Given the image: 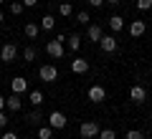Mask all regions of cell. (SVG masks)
I'll return each mask as SVG.
<instances>
[{"instance_id": "obj_1", "label": "cell", "mask_w": 152, "mask_h": 139, "mask_svg": "<svg viewBox=\"0 0 152 139\" xmlns=\"http://www.w3.org/2000/svg\"><path fill=\"white\" fill-rule=\"evenodd\" d=\"M64 43H66V36H56L53 41H48V43H46V53H48L51 58H61V56L66 53Z\"/></svg>"}, {"instance_id": "obj_2", "label": "cell", "mask_w": 152, "mask_h": 139, "mask_svg": "<svg viewBox=\"0 0 152 139\" xmlns=\"http://www.w3.org/2000/svg\"><path fill=\"white\" fill-rule=\"evenodd\" d=\"M38 79L46 81V84H53V81L58 79V68H56V66H51V63L41 66V68H38Z\"/></svg>"}, {"instance_id": "obj_3", "label": "cell", "mask_w": 152, "mask_h": 139, "mask_svg": "<svg viewBox=\"0 0 152 139\" xmlns=\"http://www.w3.org/2000/svg\"><path fill=\"white\" fill-rule=\"evenodd\" d=\"M79 132H81V137L94 139V137H99V124H96V122H81Z\"/></svg>"}, {"instance_id": "obj_4", "label": "cell", "mask_w": 152, "mask_h": 139, "mask_svg": "<svg viewBox=\"0 0 152 139\" xmlns=\"http://www.w3.org/2000/svg\"><path fill=\"white\" fill-rule=\"evenodd\" d=\"M86 96H89V101H94V104H102L104 99H107V89H104V86H91V89L86 91Z\"/></svg>"}, {"instance_id": "obj_5", "label": "cell", "mask_w": 152, "mask_h": 139, "mask_svg": "<svg viewBox=\"0 0 152 139\" xmlns=\"http://www.w3.org/2000/svg\"><path fill=\"white\" fill-rule=\"evenodd\" d=\"M48 127L51 129H66V114L64 111H51L48 114Z\"/></svg>"}, {"instance_id": "obj_6", "label": "cell", "mask_w": 152, "mask_h": 139, "mask_svg": "<svg viewBox=\"0 0 152 139\" xmlns=\"http://www.w3.org/2000/svg\"><path fill=\"white\" fill-rule=\"evenodd\" d=\"M99 46H102V51H104V53H114V51L119 48V41H117L114 36H102Z\"/></svg>"}, {"instance_id": "obj_7", "label": "cell", "mask_w": 152, "mask_h": 139, "mask_svg": "<svg viewBox=\"0 0 152 139\" xmlns=\"http://www.w3.org/2000/svg\"><path fill=\"white\" fill-rule=\"evenodd\" d=\"M15 56H18V48L13 46V43H5V46L0 48V58L5 61V63H13V61H15Z\"/></svg>"}, {"instance_id": "obj_8", "label": "cell", "mask_w": 152, "mask_h": 139, "mask_svg": "<svg viewBox=\"0 0 152 139\" xmlns=\"http://www.w3.org/2000/svg\"><path fill=\"white\" fill-rule=\"evenodd\" d=\"M129 99H132L134 104H145V101H147V91L142 89L140 84H134V86L129 89Z\"/></svg>"}, {"instance_id": "obj_9", "label": "cell", "mask_w": 152, "mask_h": 139, "mask_svg": "<svg viewBox=\"0 0 152 139\" xmlns=\"http://www.w3.org/2000/svg\"><path fill=\"white\" fill-rule=\"evenodd\" d=\"M5 109H8V111H13V114L20 111V109H23V99H20V94H10V96L5 99Z\"/></svg>"}, {"instance_id": "obj_10", "label": "cell", "mask_w": 152, "mask_h": 139, "mask_svg": "<svg viewBox=\"0 0 152 139\" xmlns=\"http://www.w3.org/2000/svg\"><path fill=\"white\" fill-rule=\"evenodd\" d=\"M10 91H13V94H20V96H23V94L28 91V81L23 79V76H15V79L10 81Z\"/></svg>"}, {"instance_id": "obj_11", "label": "cell", "mask_w": 152, "mask_h": 139, "mask_svg": "<svg viewBox=\"0 0 152 139\" xmlns=\"http://www.w3.org/2000/svg\"><path fill=\"white\" fill-rule=\"evenodd\" d=\"M145 31H147V23H145V20H132V23H129V36H132V38L145 36Z\"/></svg>"}, {"instance_id": "obj_12", "label": "cell", "mask_w": 152, "mask_h": 139, "mask_svg": "<svg viewBox=\"0 0 152 139\" xmlns=\"http://www.w3.org/2000/svg\"><path fill=\"white\" fill-rule=\"evenodd\" d=\"M102 36H104L102 25H89V28H86V38H89L91 43H99V41H102Z\"/></svg>"}, {"instance_id": "obj_13", "label": "cell", "mask_w": 152, "mask_h": 139, "mask_svg": "<svg viewBox=\"0 0 152 139\" xmlns=\"http://www.w3.org/2000/svg\"><path fill=\"white\" fill-rule=\"evenodd\" d=\"M71 71H74V74H86L89 71V61L86 58H74L71 61Z\"/></svg>"}, {"instance_id": "obj_14", "label": "cell", "mask_w": 152, "mask_h": 139, "mask_svg": "<svg viewBox=\"0 0 152 139\" xmlns=\"http://www.w3.org/2000/svg\"><path fill=\"white\" fill-rule=\"evenodd\" d=\"M26 122L28 124H31V127H36V124H41V122H43V111H41V109H33V111H28L26 114Z\"/></svg>"}, {"instance_id": "obj_15", "label": "cell", "mask_w": 152, "mask_h": 139, "mask_svg": "<svg viewBox=\"0 0 152 139\" xmlns=\"http://www.w3.org/2000/svg\"><path fill=\"white\" fill-rule=\"evenodd\" d=\"M109 28H112L114 33H119L122 28H124V18H122V15H112V18H109Z\"/></svg>"}, {"instance_id": "obj_16", "label": "cell", "mask_w": 152, "mask_h": 139, "mask_svg": "<svg viewBox=\"0 0 152 139\" xmlns=\"http://www.w3.org/2000/svg\"><path fill=\"white\" fill-rule=\"evenodd\" d=\"M53 25H56V18L53 15H43V18H41V23H38L41 31H53Z\"/></svg>"}, {"instance_id": "obj_17", "label": "cell", "mask_w": 152, "mask_h": 139, "mask_svg": "<svg viewBox=\"0 0 152 139\" xmlns=\"http://www.w3.org/2000/svg\"><path fill=\"white\" fill-rule=\"evenodd\" d=\"M28 101L33 104V106H41V104H43V91H28Z\"/></svg>"}, {"instance_id": "obj_18", "label": "cell", "mask_w": 152, "mask_h": 139, "mask_svg": "<svg viewBox=\"0 0 152 139\" xmlns=\"http://www.w3.org/2000/svg\"><path fill=\"white\" fill-rule=\"evenodd\" d=\"M23 31H26V38L36 41V38H38V33H41V28H38L36 23H26V28H23Z\"/></svg>"}, {"instance_id": "obj_19", "label": "cell", "mask_w": 152, "mask_h": 139, "mask_svg": "<svg viewBox=\"0 0 152 139\" xmlns=\"http://www.w3.org/2000/svg\"><path fill=\"white\" fill-rule=\"evenodd\" d=\"M53 132H56V129H51L48 124H46V127L38 129V139H53Z\"/></svg>"}, {"instance_id": "obj_20", "label": "cell", "mask_w": 152, "mask_h": 139, "mask_svg": "<svg viewBox=\"0 0 152 139\" xmlns=\"http://www.w3.org/2000/svg\"><path fill=\"white\" fill-rule=\"evenodd\" d=\"M69 48L71 51H79V48H81V36H76V33H74V36H69Z\"/></svg>"}, {"instance_id": "obj_21", "label": "cell", "mask_w": 152, "mask_h": 139, "mask_svg": "<svg viewBox=\"0 0 152 139\" xmlns=\"http://www.w3.org/2000/svg\"><path fill=\"white\" fill-rule=\"evenodd\" d=\"M58 13H61L64 18L74 15V5H71V3H61V5H58Z\"/></svg>"}, {"instance_id": "obj_22", "label": "cell", "mask_w": 152, "mask_h": 139, "mask_svg": "<svg viewBox=\"0 0 152 139\" xmlns=\"http://www.w3.org/2000/svg\"><path fill=\"white\" fill-rule=\"evenodd\" d=\"M36 56H38V51L33 48V46H26V48H23V58L26 61H36Z\"/></svg>"}, {"instance_id": "obj_23", "label": "cell", "mask_w": 152, "mask_h": 139, "mask_svg": "<svg viewBox=\"0 0 152 139\" xmlns=\"http://www.w3.org/2000/svg\"><path fill=\"white\" fill-rule=\"evenodd\" d=\"M99 139H117L114 129H99Z\"/></svg>"}, {"instance_id": "obj_24", "label": "cell", "mask_w": 152, "mask_h": 139, "mask_svg": "<svg viewBox=\"0 0 152 139\" xmlns=\"http://www.w3.org/2000/svg\"><path fill=\"white\" fill-rule=\"evenodd\" d=\"M89 20H91V18H89V13H86V10L76 13V23H81V25H89Z\"/></svg>"}, {"instance_id": "obj_25", "label": "cell", "mask_w": 152, "mask_h": 139, "mask_svg": "<svg viewBox=\"0 0 152 139\" xmlns=\"http://www.w3.org/2000/svg\"><path fill=\"white\" fill-rule=\"evenodd\" d=\"M10 13H13V15H20V13H23V3H20V0H13V3H10Z\"/></svg>"}, {"instance_id": "obj_26", "label": "cell", "mask_w": 152, "mask_h": 139, "mask_svg": "<svg viewBox=\"0 0 152 139\" xmlns=\"http://www.w3.org/2000/svg\"><path fill=\"white\" fill-rule=\"evenodd\" d=\"M134 5H137V10H150V8H152V0H137Z\"/></svg>"}, {"instance_id": "obj_27", "label": "cell", "mask_w": 152, "mask_h": 139, "mask_svg": "<svg viewBox=\"0 0 152 139\" xmlns=\"http://www.w3.org/2000/svg\"><path fill=\"white\" fill-rule=\"evenodd\" d=\"M127 139H145V134H142L140 129H129V132H127Z\"/></svg>"}, {"instance_id": "obj_28", "label": "cell", "mask_w": 152, "mask_h": 139, "mask_svg": "<svg viewBox=\"0 0 152 139\" xmlns=\"http://www.w3.org/2000/svg\"><path fill=\"white\" fill-rule=\"evenodd\" d=\"M8 122H10V119H8V114H5V111H0V127L5 129V127H8Z\"/></svg>"}, {"instance_id": "obj_29", "label": "cell", "mask_w": 152, "mask_h": 139, "mask_svg": "<svg viewBox=\"0 0 152 139\" xmlns=\"http://www.w3.org/2000/svg\"><path fill=\"white\" fill-rule=\"evenodd\" d=\"M0 139H18V134L15 132H3V137Z\"/></svg>"}, {"instance_id": "obj_30", "label": "cell", "mask_w": 152, "mask_h": 139, "mask_svg": "<svg viewBox=\"0 0 152 139\" xmlns=\"http://www.w3.org/2000/svg\"><path fill=\"white\" fill-rule=\"evenodd\" d=\"M23 3V8H33V5H38V0H20Z\"/></svg>"}, {"instance_id": "obj_31", "label": "cell", "mask_w": 152, "mask_h": 139, "mask_svg": "<svg viewBox=\"0 0 152 139\" xmlns=\"http://www.w3.org/2000/svg\"><path fill=\"white\" fill-rule=\"evenodd\" d=\"M86 3H89L91 8H102V5H104V0H86Z\"/></svg>"}, {"instance_id": "obj_32", "label": "cell", "mask_w": 152, "mask_h": 139, "mask_svg": "<svg viewBox=\"0 0 152 139\" xmlns=\"http://www.w3.org/2000/svg\"><path fill=\"white\" fill-rule=\"evenodd\" d=\"M0 111H5V96L0 94Z\"/></svg>"}, {"instance_id": "obj_33", "label": "cell", "mask_w": 152, "mask_h": 139, "mask_svg": "<svg viewBox=\"0 0 152 139\" xmlns=\"http://www.w3.org/2000/svg\"><path fill=\"white\" fill-rule=\"evenodd\" d=\"M107 3H109V5H117V3H119V0H107Z\"/></svg>"}, {"instance_id": "obj_34", "label": "cell", "mask_w": 152, "mask_h": 139, "mask_svg": "<svg viewBox=\"0 0 152 139\" xmlns=\"http://www.w3.org/2000/svg\"><path fill=\"white\" fill-rule=\"evenodd\" d=\"M3 20H5V15H3V10H0V23H3Z\"/></svg>"}, {"instance_id": "obj_35", "label": "cell", "mask_w": 152, "mask_h": 139, "mask_svg": "<svg viewBox=\"0 0 152 139\" xmlns=\"http://www.w3.org/2000/svg\"><path fill=\"white\" fill-rule=\"evenodd\" d=\"M79 139H86V137H79Z\"/></svg>"}, {"instance_id": "obj_36", "label": "cell", "mask_w": 152, "mask_h": 139, "mask_svg": "<svg viewBox=\"0 0 152 139\" xmlns=\"http://www.w3.org/2000/svg\"><path fill=\"white\" fill-rule=\"evenodd\" d=\"M0 3H5V0H0Z\"/></svg>"}, {"instance_id": "obj_37", "label": "cell", "mask_w": 152, "mask_h": 139, "mask_svg": "<svg viewBox=\"0 0 152 139\" xmlns=\"http://www.w3.org/2000/svg\"><path fill=\"white\" fill-rule=\"evenodd\" d=\"M150 101H152V99H150Z\"/></svg>"}]
</instances>
